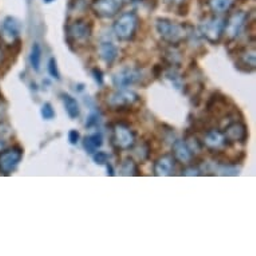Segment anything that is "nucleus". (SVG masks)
<instances>
[{
	"label": "nucleus",
	"instance_id": "4be33fe9",
	"mask_svg": "<svg viewBox=\"0 0 256 256\" xmlns=\"http://www.w3.org/2000/svg\"><path fill=\"white\" fill-rule=\"evenodd\" d=\"M42 47L39 43H34L31 47V52H30V63H31V68H34V72H40V66H42Z\"/></svg>",
	"mask_w": 256,
	"mask_h": 256
},
{
	"label": "nucleus",
	"instance_id": "2f4dec72",
	"mask_svg": "<svg viewBox=\"0 0 256 256\" xmlns=\"http://www.w3.org/2000/svg\"><path fill=\"white\" fill-rule=\"evenodd\" d=\"M4 59H6L4 52H3V51H2V48H0V66H2L3 63H4Z\"/></svg>",
	"mask_w": 256,
	"mask_h": 256
},
{
	"label": "nucleus",
	"instance_id": "72a5a7b5",
	"mask_svg": "<svg viewBox=\"0 0 256 256\" xmlns=\"http://www.w3.org/2000/svg\"><path fill=\"white\" fill-rule=\"evenodd\" d=\"M44 3H47V4H50V3H52V2H55V0H43Z\"/></svg>",
	"mask_w": 256,
	"mask_h": 256
},
{
	"label": "nucleus",
	"instance_id": "bb28decb",
	"mask_svg": "<svg viewBox=\"0 0 256 256\" xmlns=\"http://www.w3.org/2000/svg\"><path fill=\"white\" fill-rule=\"evenodd\" d=\"M92 160H94V162L97 165H106L109 164V154L106 153V152H96V153H92Z\"/></svg>",
	"mask_w": 256,
	"mask_h": 256
},
{
	"label": "nucleus",
	"instance_id": "f03ea898",
	"mask_svg": "<svg viewBox=\"0 0 256 256\" xmlns=\"http://www.w3.org/2000/svg\"><path fill=\"white\" fill-rule=\"evenodd\" d=\"M92 36V23L88 19H76L66 27V40L72 50L86 46Z\"/></svg>",
	"mask_w": 256,
	"mask_h": 256
},
{
	"label": "nucleus",
	"instance_id": "7ed1b4c3",
	"mask_svg": "<svg viewBox=\"0 0 256 256\" xmlns=\"http://www.w3.org/2000/svg\"><path fill=\"white\" fill-rule=\"evenodd\" d=\"M140 27V18L136 12H125L120 15L113 24L116 38L121 42H132L137 36Z\"/></svg>",
	"mask_w": 256,
	"mask_h": 256
},
{
	"label": "nucleus",
	"instance_id": "dca6fc26",
	"mask_svg": "<svg viewBox=\"0 0 256 256\" xmlns=\"http://www.w3.org/2000/svg\"><path fill=\"white\" fill-rule=\"evenodd\" d=\"M98 54H100L102 62H105L108 66H113L120 58V48L113 42L106 40V42H102L98 47Z\"/></svg>",
	"mask_w": 256,
	"mask_h": 256
},
{
	"label": "nucleus",
	"instance_id": "393cba45",
	"mask_svg": "<svg viewBox=\"0 0 256 256\" xmlns=\"http://www.w3.org/2000/svg\"><path fill=\"white\" fill-rule=\"evenodd\" d=\"M40 116H42L43 120H46V121H52L55 117H56V113H55L54 108L51 104H44L42 106V109H40Z\"/></svg>",
	"mask_w": 256,
	"mask_h": 256
},
{
	"label": "nucleus",
	"instance_id": "f8f14e48",
	"mask_svg": "<svg viewBox=\"0 0 256 256\" xmlns=\"http://www.w3.org/2000/svg\"><path fill=\"white\" fill-rule=\"evenodd\" d=\"M202 144H204V148L210 152L224 150L226 148L231 146L224 136V132L220 130L218 128H210L208 130L204 132Z\"/></svg>",
	"mask_w": 256,
	"mask_h": 256
},
{
	"label": "nucleus",
	"instance_id": "6e6552de",
	"mask_svg": "<svg viewBox=\"0 0 256 256\" xmlns=\"http://www.w3.org/2000/svg\"><path fill=\"white\" fill-rule=\"evenodd\" d=\"M146 76L140 68H124L113 76V84L117 88H129L136 84H142Z\"/></svg>",
	"mask_w": 256,
	"mask_h": 256
},
{
	"label": "nucleus",
	"instance_id": "4468645a",
	"mask_svg": "<svg viewBox=\"0 0 256 256\" xmlns=\"http://www.w3.org/2000/svg\"><path fill=\"white\" fill-rule=\"evenodd\" d=\"M177 170V161L173 154H162L156 160L153 172L156 176L168 177L173 176Z\"/></svg>",
	"mask_w": 256,
	"mask_h": 256
},
{
	"label": "nucleus",
	"instance_id": "473e14b6",
	"mask_svg": "<svg viewBox=\"0 0 256 256\" xmlns=\"http://www.w3.org/2000/svg\"><path fill=\"white\" fill-rule=\"evenodd\" d=\"M6 149V141L4 140H0V152Z\"/></svg>",
	"mask_w": 256,
	"mask_h": 256
},
{
	"label": "nucleus",
	"instance_id": "20e7f679",
	"mask_svg": "<svg viewBox=\"0 0 256 256\" xmlns=\"http://www.w3.org/2000/svg\"><path fill=\"white\" fill-rule=\"evenodd\" d=\"M141 97L133 90L129 88H117V92L108 96L106 104L114 112H130L140 105Z\"/></svg>",
	"mask_w": 256,
	"mask_h": 256
},
{
	"label": "nucleus",
	"instance_id": "b1692460",
	"mask_svg": "<svg viewBox=\"0 0 256 256\" xmlns=\"http://www.w3.org/2000/svg\"><path fill=\"white\" fill-rule=\"evenodd\" d=\"M136 154H137V157H138L141 161H146V160H149V157H150L152 154L150 144L148 142V141H145V142L137 149V153H136Z\"/></svg>",
	"mask_w": 256,
	"mask_h": 256
},
{
	"label": "nucleus",
	"instance_id": "2eb2a0df",
	"mask_svg": "<svg viewBox=\"0 0 256 256\" xmlns=\"http://www.w3.org/2000/svg\"><path fill=\"white\" fill-rule=\"evenodd\" d=\"M173 149V157L176 158L177 162H180L182 165H189L194 162V160L196 156L194 154V152L189 149V146L185 142V140L177 138L172 142Z\"/></svg>",
	"mask_w": 256,
	"mask_h": 256
},
{
	"label": "nucleus",
	"instance_id": "0eeeda50",
	"mask_svg": "<svg viewBox=\"0 0 256 256\" xmlns=\"http://www.w3.org/2000/svg\"><path fill=\"white\" fill-rule=\"evenodd\" d=\"M137 145L136 133L129 126L122 122H117L113 126V146L118 150H130Z\"/></svg>",
	"mask_w": 256,
	"mask_h": 256
},
{
	"label": "nucleus",
	"instance_id": "cd10ccee",
	"mask_svg": "<svg viewBox=\"0 0 256 256\" xmlns=\"http://www.w3.org/2000/svg\"><path fill=\"white\" fill-rule=\"evenodd\" d=\"M92 78H94V80H96L100 86H104V84H105V78H104V72H102L101 68H92Z\"/></svg>",
	"mask_w": 256,
	"mask_h": 256
},
{
	"label": "nucleus",
	"instance_id": "a211bd4d",
	"mask_svg": "<svg viewBox=\"0 0 256 256\" xmlns=\"http://www.w3.org/2000/svg\"><path fill=\"white\" fill-rule=\"evenodd\" d=\"M60 97H62L63 105H64V109H66V113H68V117L72 120H76L80 116V106L78 101L74 97H72L70 94H66V92H63Z\"/></svg>",
	"mask_w": 256,
	"mask_h": 256
},
{
	"label": "nucleus",
	"instance_id": "ddd939ff",
	"mask_svg": "<svg viewBox=\"0 0 256 256\" xmlns=\"http://www.w3.org/2000/svg\"><path fill=\"white\" fill-rule=\"evenodd\" d=\"M236 68L243 72H252L255 70L256 60H255V50L248 48V47H239L236 48Z\"/></svg>",
	"mask_w": 256,
	"mask_h": 256
},
{
	"label": "nucleus",
	"instance_id": "a878e982",
	"mask_svg": "<svg viewBox=\"0 0 256 256\" xmlns=\"http://www.w3.org/2000/svg\"><path fill=\"white\" fill-rule=\"evenodd\" d=\"M48 74L52 80H60V72H59V68H58V62H56V59L55 58H50L48 60Z\"/></svg>",
	"mask_w": 256,
	"mask_h": 256
},
{
	"label": "nucleus",
	"instance_id": "9d476101",
	"mask_svg": "<svg viewBox=\"0 0 256 256\" xmlns=\"http://www.w3.org/2000/svg\"><path fill=\"white\" fill-rule=\"evenodd\" d=\"M23 158V149L20 146H12L0 152V172L11 174L16 170Z\"/></svg>",
	"mask_w": 256,
	"mask_h": 256
},
{
	"label": "nucleus",
	"instance_id": "1a4fd4ad",
	"mask_svg": "<svg viewBox=\"0 0 256 256\" xmlns=\"http://www.w3.org/2000/svg\"><path fill=\"white\" fill-rule=\"evenodd\" d=\"M125 4L126 0H94L92 10L101 19H112L121 12Z\"/></svg>",
	"mask_w": 256,
	"mask_h": 256
},
{
	"label": "nucleus",
	"instance_id": "f3484780",
	"mask_svg": "<svg viewBox=\"0 0 256 256\" xmlns=\"http://www.w3.org/2000/svg\"><path fill=\"white\" fill-rule=\"evenodd\" d=\"M3 32H4L7 36L15 40L20 36L22 32V23L18 20L16 18L8 16L6 18L4 22H3Z\"/></svg>",
	"mask_w": 256,
	"mask_h": 256
},
{
	"label": "nucleus",
	"instance_id": "9b49d317",
	"mask_svg": "<svg viewBox=\"0 0 256 256\" xmlns=\"http://www.w3.org/2000/svg\"><path fill=\"white\" fill-rule=\"evenodd\" d=\"M224 136H226L228 144L232 146L235 144L247 142L250 134H248L247 125L240 120H235L224 128Z\"/></svg>",
	"mask_w": 256,
	"mask_h": 256
},
{
	"label": "nucleus",
	"instance_id": "c756f323",
	"mask_svg": "<svg viewBox=\"0 0 256 256\" xmlns=\"http://www.w3.org/2000/svg\"><path fill=\"white\" fill-rule=\"evenodd\" d=\"M152 72H153V76H154V78H160V76H162V72H164V68H162L161 64H156Z\"/></svg>",
	"mask_w": 256,
	"mask_h": 256
},
{
	"label": "nucleus",
	"instance_id": "aec40b11",
	"mask_svg": "<svg viewBox=\"0 0 256 256\" xmlns=\"http://www.w3.org/2000/svg\"><path fill=\"white\" fill-rule=\"evenodd\" d=\"M118 173H120L121 176H140L138 164H137L133 158L128 157V158L124 160L121 162V165H120Z\"/></svg>",
	"mask_w": 256,
	"mask_h": 256
},
{
	"label": "nucleus",
	"instance_id": "c85d7f7f",
	"mask_svg": "<svg viewBox=\"0 0 256 256\" xmlns=\"http://www.w3.org/2000/svg\"><path fill=\"white\" fill-rule=\"evenodd\" d=\"M80 134L78 130H70L68 132V141L72 145H76V144L80 142Z\"/></svg>",
	"mask_w": 256,
	"mask_h": 256
},
{
	"label": "nucleus",
	"instance_id": "5701e85b",
	"mask_svg": "<svg viewBox=\"0 0 256 256\" xmlns=\"http://www.w3.org/2000/svg\"><path fill=\"white\" fill-rule=\"evenodd\" d=\"M100 122H101V114H100V112L98 110H92L90 114H88V117L86 118V128L92 129V128L100 125Z\"/></svg>",
	"mask_w": 256,
	"mask_h": 256
},
{
	"label": "nucleus",
	"instance_id": "6ab92c4d",
	"mask_svg": "<svg viewBox=\"0 0 256 256\" xmlns=\"http://www.w3.org/2000/svg\"><path fill=\"white\" fill-rule=\"evenodd\" d=\"M102 145H104V136H102L101 132H97L94 134L88 136L84 141V150L88 152V154L96 153L98 149H101Z\"/></svg>",
	"mask_w": 256,
	"mask_h": 256
},
{
	"label": "nucleus",
	"instance_id": "412c9836",
	"mask_svg": "<svg viewBox=\"0 0 256 256\" xmlns=\"http://www.w3.org/2000/svg\"><path fill=\"white\" fill-rule=\"evenodd\" d=\"M236 0H210V7L214 14H227L235 7Z\"/></svg>",
	"mask_w": 256,
	"mask_h": 256
},
{
	"label": "nucleus",
	"instance_id": "7c9ffc66",
	"mask_svg": "<svg viewBox=\"0 0 256 256\" xmlns=\"http://www.w3.org/2000/svg\"><path fill=\"white\" fill-rule=\"evenodd\" d=\"M169 3H173V4H177V6H180L184 3L185 0H168Z\"/></svg>",
	"mask_w": 256,
	"mask_h": 256
},
{
	"label": "nucleus",
	"instance_id": "423d86ee",
	"mask_svg": "<svg viewBox=\"0 0 256 256\" xmlns=\"http://www.w3.org/2000/svg\"><path fill=\"white\" fill-rule=\"evenodd\" d=\"M250 26V14L244 11H236L232 12L228 19H226V31L224 35H227L230 40H238L243 36V34L248 30Z\"/></svg>",
	"mask_w": 256,
	"mask_h": 256
},
{
	"label": "nucleus",
	"instance_id": "f257e3e1",
	"mask_svg": "<svg viewBox=\"0 0 256 256\" xmlns=\"http://www.w3.org/2000/svg\"><path fill=\"white\" fill-rule=\"evenodd\" d=\"M156 30L162 42L170 46H180L192 35V27L188 24H180L170 19L160 18L156 20Z\"/></svg>",
	"mask_w": 256,
	"mask_h": 256
},
{
	"label": "nucleus",
	"instance_id": "39448f33",
	"mask_svg": "<svg viewBox=\"0 0 256 256\" xmlns=\"http://www.w3.org/2000/svg\"><path fill=\"white\" fill-rule=\"evenodd\" d=\"M226 19L220 16L206 18L198 26V35L210 44H218L224 36Z\"/></svg>",
	"mask_w": 256,
	"mask_h": 256
}]
</instances>
